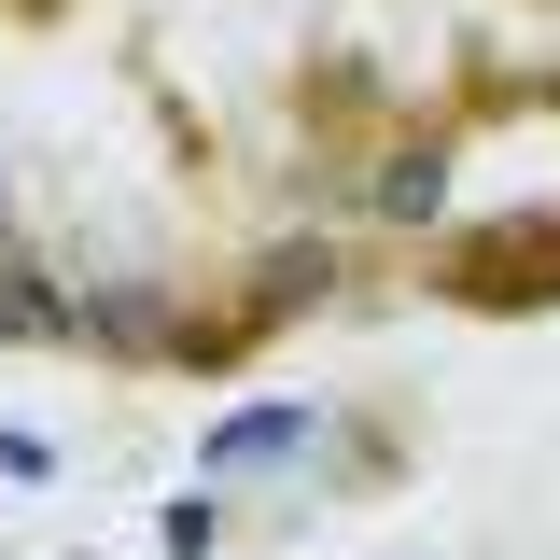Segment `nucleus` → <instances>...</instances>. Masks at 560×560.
I'll return each mask as SVG.
<instances>
[{
	"label": "nucleus",
	"mask_w": 560,
	"mask_h": 560,
	"mask_svg": "<svg viewBox=\"0 0 560 560\" xmlns=\"http://www.w3.org/2000/svg\"><path fill=\"white\" fill-rule=\"evenodd\" d=\"M378 210H407V224H420V210H434V154H407V168H378Z\"/></svg>",
	"instance_id": "2"
},
{
	"label": "nucleus",
	"mask_w": 560,
	"mask_h": 560,
	"mask_svg": "<svg viewBox=\"0 0 560 560\" xmlns=\"http://www.w3.org/2000/svg\"><path fill=\"white\" fill-rule=\"evenodd\" d=\"M294 434H308V407H238L210 434V463H253V448H294Z\"/></svg>",
	"instance_id": "1"
}]
</instances>
